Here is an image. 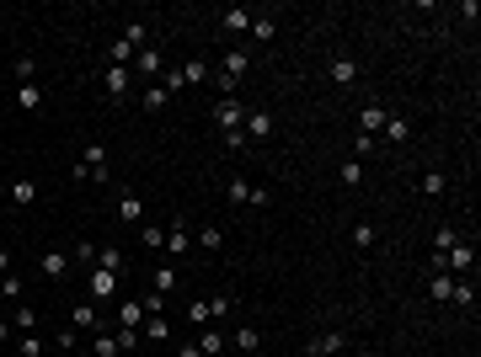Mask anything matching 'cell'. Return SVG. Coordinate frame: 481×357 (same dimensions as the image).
<instances>
[{"instance_id": "6da1fadb", "label": "cell", "mask_w": 481, "mask_h": 357, "mask_svg": "<svg viewBox=\"0 0 481 357\" xmlns=\"http://www.w3.org/2000/svg\"><path fill=\"white\" fill-rule=\"evenodd\" d=\"M273 128H278V118H273L267 107H252V112H246V123H240L246 144H262V139H273Z\"/></svg>"}, {"instance_id": "7a4b0ae2", "label": "cell", "mask_w": 481, "mask_h": 357, "mask_svg": "<svg viewBox=\"0 0 481 357\" xmlns=\"http://www.w3.org/2000/svg\"><path fill=\"white\" fill-rule=\"evenodd\" d=\"M476 267V240H455L444 250V272H470Z\"/></svg>"}, {"instance_id": "3957f363", "label": "cell", "mask_w": 481, "mask_h": 357, "mask_svg": "<svg viewBox=\"0 0 481 357\" xmlns=\"http://www.w3.org/2000/svg\"><path fill=\"white\" fill-rule=\"evenodd\" d=\"M246 70H252V54H246V48H225V54H219V75H230V80H240Z\"/></svg>"}, {"instance_id": "277c9868", "label": "cell", "mask_w": 481, "mask_h": 357, "mask_svg": "<svg viewBox=\"0 0 481 357\" xmlns=\"http://www.w3.org/2000/svg\"><path fill=\"white\" fill-rule=\"evenodd\" d=\"M96 320H102V310H96L91 298H81V304L70 310V331H96Z\"/></svg>"}, {"instance_id": "5b68a950", "label": "cell", "mask_w": 481, "mask_h": 357, "mask_svg": "<svg viewBox=\"0 0 481 357\" xmlns=\"http://www.w3.org/2000/svg\"><path fill=\"white\" fill-rule=\"evenodd\" d=\"M214 123H219V133L240 128V123H246V107H240V102H219V107H214Z\"/></svg>"}, {"instance_id": "8992f818", "label": "cell", "mask_w": 481, "mask_h": 357, "mask_svg": "<svg viewBox=\"0 0 481 357\" xmlns=\"http://www.w3.org/2000/svg\"><path fill=\"white\" fill-rule=\"evenodd\" d=\"M134 70H139V75H150V80H156V75L166 70V59H161V48H150V43H144L139 54H134Z\"/></svg>"}, {"instance_id": "52a82bcc", "label": "cell", "mask_w": 481, "mask_h": 357, "mask_svg": "<svg viewBox=\"0 0 481 357\" xmlns=\"http://www.w3.org/2000/svg\"><path fill=\"white\" fill-rule=\"evenodd\" d=\"M342 341H348L342 331H326V336H315V341L305 346V357H332V352H342Z\"/></svg>"}, {"instance_id": "ba28073f", "label": "cell", "mask_w": 481, "mask_h": 357, "mask_svg": "<svg viewBox=\"0 0 481 357\" xmlns=\"http://www.w3.org/2000/svg\"><path fill=\"white\" fill-rule=\"evenodd\" d=\"M139 325H144L139 298H123V304H118V331H139Z\"/></svg>"}, {"instance_id": "9c48e42d", "label": "cell", "mask_w": 481, "mask_h": 357, "mask_svg": "<svg viewBox=\"0 0 481 357\" xmlns=\"http://www.w3.org/2000/svg\"><path fill=\"white\" fill-rule=\"evenodd\" d=\"M102 85H108L112 102H123L129 96V70H118V64H108V75H102Z\"/></svg>"}, {"instance_id": "30bf717a", "label": "cell", "mask_w": 481, "mask_h": 357, "mask_svg": "<svg viewBox=\"0 0 481 357\" xmlns=\"http://www.w3.org/2000/svg\"><path fill=\"white\" fill-rule=\"evenodd\" d=\"M112 294H118V272H91V304H102Z\"/></svg>"}, {"instance_id": "8fae6325", "label": "cell", "mask_w": 481, "mask_h": 357, "mask_svg": "<svg viewBox=\"0 0 481 357\" xmlns=\"http://www.w3.org/2000/svg\"><path fill=\"white\" fill-rule=\"evenodd\" d=\"M219 27H225V32H252V11L230 6V11H219Z\"/></svg>"}, {"instance_id": "7c38bea8", "label": "cell", "mask_w": 481, "mask_h": 357, "mask_svg": "<svg viewBox=\"0 0 481 357\" xmlns=\"http://www.w3.org/2000/svg\"><path fill=\"white\" fill-rule=\"evenodd\" d=\"M428 294H433V304H449V294H455V272H433L428 277Z\"/></svg>"}, {"instance_id": "4fadbf2b", "label": "cell", "mask_w": 481, "mask_h": 357, "mask_svg": "<svg viewBox=\"0 0 481 357\" xmlns=\"http://www.w3.org/2000/svg\"><path fill=\"white\" fill-rule=\"evenodd\" d=\"M118 219H123V224H144V202L134 198V192H123V198H118Z\"/></svg>"}, {"instance_id": "5bb4252c", "label": "cell", "mask_w": 481, "mask_h": 357, "mask_svg": "<svg viewBox=\"0 0 481 357\" xmlns=\"http://www.w3.org/2000/svg\"><path fill=\"white\" fill-rule=\"evenodd\" d=\"M16 107H22V112H37V107H43V91H37V80L16 85Z\"/></svg>"}, {"instance_id": "9a60e30c", "label": "cell", "mask_w": 481, "mask_h": 357, "mask_svg": "<svg viewBox=\"0 0 481 357\" xmlns=\"http://www.w3.org/2000/svg\"><path fill=\"white\" fill-rule=\"evenodd\" d=\"M198 352H204V357H219V352H225V336H219L214 325H204V331H198Z\"/></svg>"}, {"instance_id": "2e32d148", "label": "cell", "mask_w": 481, "mask_h": 357, "mask_svg": "<svg viewBox=\"0 0 481 357\" xmlns=\"http://www.w3.org/2000/svg\"><path fill=\"white\" fill-rule=\"evenodd\" d=\"M385 118H390L385 107H364V112H359V133H380V128H385Z\"/></svg>"}, {"instance_id": "e0dca14e", "label": "cell", "mask_w": 481, "mask_h": 357, "mask_svg": "<svg viewBox=\"0 0 481 357\" xmlns=\"http://www.w3.org/2000/svg\"><path fill=\"white\" fill-rule=\"evenodd\" d=\"M139 336H144V341H166V336H171V325H166V315H150V320H144V325H139Z\"/></svg>"}, {"instance_id": "ac0fdd59", "label": "cell", "mask_w": 481, "mask_h": 357, "mask_svg": "<svg viewBox=\"0 0 481 357\" xmlns=\"http://www.w3.org/2000/svg\"><path fill=\"white\" fill-rule=\"evenodd\" d=\"M209 75H214V70H209V59H187V64H182V80H187V85H204Z\"/></svg>"}, {"instance_id": "d6986e66", "label": "cell", "mask_w": 481, "mask_h": 357, "mask_svg": "<svg viewBox=\"0 0 481 357\" xmlns=\"http://www.w3.org/2000/svg\"><path fill=\"white\" fill-rule=\"evenodd\" d=\"M16 352L22 357H43V336L37 331H16Z\"/></svg>"}, {"instance_id": "ffe728a7", "label": "cell", "mask_w": 481, "mask_h": 357, "mask_svg": "<svg viewBox=\"0 0 481 357\" xmlns=\"http://www.w3.org/2000/svg\"><path fill=\"white\" fill-rule=\"evenodd\" d=\"M43 272L48 277H64V272H70V250H48V256H43Z\"/></svg>"}, {"instance_id": "44dd1931", "label": "cell", "mask_w": 481, "mask_h": 357, "mask_svg": "<svg viewBox=\"0 0 481 357\" xmlns=\"http://www.w3.org/2000/svg\"><path fill=\"white\" fill-rule=\"evenodd\" d=\"M166 102H171V96H166V85H156V80H150V91L139 96V107H144V112H161Z\"/></svg>"}, {"instance_id": "7402d4cb", "label": "cell", "mask_w": 481, "mask_h": 357, "mask_svg": "<svg viewBox=\"0 0 481 357\" xmlns=\"http://www.w3.org/2000/svg\"><path fill=\"white\" fill-rule=\"evenodd\" d=\"M385 139H390V144H407L412 139V123L407 118H385Z\"/></svg>"}, {"instance_id": "603a6c76", "label": "cell", "mask_w": 481, "mask_h": 357, "mask_svg": "<svg viewBox=\"0 0 481 357\" xmlns=\"http://www.w3.org/2000/svg\"><path fill=\"white\" fill-rule=\"evenodd\" d=\"M332 80L337 85H353V80H359V64H353V59H332Z\"/></svg>"}, {"instance_id": "cb8c5ba5", "label": "cell", "mask_w": 481, "mask_h": 357, "mask_svg": "<svg viewBox=\"0 0 481 357\" xmlns=\"http://www.w3.org/2000/svg\"><path fill=\"white\" fill-rule=\"evenodd\" d=\"M252 37H257V43H273V37H278V22H273V16H252Z\"/></svg>"}, {"instance_id": "d4e9b609", "label": "cell", "mask_w": 481, "mask_h": 357, "mask_svg": "<svg viewBox=\"0 0 481 357\" xmlns=\"http://www.w3.org/2000/svg\"><path fill=\"white\" fill-rule=\"evenodd\" d=\"M33 198H37V181H27V176H22V181H11V202H16V208H27Z\"/></svg>"}, {"instance_id": "484cf974", "label": "cell", "mask_w": 481, "mask_h": 357, "mask_svg": "<svg viewBox=\"0 0 481 357\" xmlns=\"http://www.w3.org/2000/svg\"><path fill=\"white\" fill-rule=\"evenodd\" d=\"M192 246V235H187V224H171V235H166V250L171 256H182V250Z\"/></svg>"}, {"instance_id": "4316f807", "label": "cell", "mask_w": 481, "mask_h": 357, "mask_svg": "<svg viewBox=\"0 0 481 357\" xmlns=\"http://www.w3.org/2000/svg\"><path fill=\"white\" fill-rule=\"evenodd\" d=\"M86 171H102L108 166V144H86V160H81Z\"/></svg>"}, {"instance_id": "83f0119b", "label": "cell", "mask_w": 481, "mask_h": 357, "mask_svg": "<svg viewBox=\"0 0 481 357\" xmlns=\"http://www.w3.org/2000/svg\"><path fill=\"white\" fill-rule=\"evenodd\" d=\"M139 310H144V320H150V315H166V294H156V288H150V294L139 298Z\"/></svg>"}, {"instance_id": "f1b7e54d", "label": "cell", "mask_w": 481, "mask_h": 357, "mask_svg": "<svg viewBox=\"0 0 481 357\" xmlns=\"http://www.w3.org/2000/svg\"><path fill=\"white\" fill-rule=\"evenodd\" d=\"M96 267H102V272H118V267H123V256H118L112 246H96Z\"/></svg>"}, {"instance_id": "f546056e", "label": "cell", "mask_w": 481, "mask_h": 357, "mask_svg": "<svg viewBox=\"0 0 481 357\" xmlns=\"http://www.w3.org/2000/svg\"><path fill=\"white\" fill-rule=\"evenodd\" d=\"M187 320L198 325V331H204V325H214V320H209V298H192V304H187Z\"/></svg>"}, {"instance_id": "4dcf8cb0", "label": "cell", "mask_w": 481, "mask_h": 357, "mask_svg": "<svg viewBox=\"0 0 481 357\" xmlns=\"http://www.w3.org/2000/svg\"><path fill=\"white\" fill-rule=\"evenodd\" d=\"M70 262H81V267H96V246H91V240H75Z\"/></svg>"}, {"instance_id": "1f68e13d", "label": "cell", "mask_w": 481, "mask_h": 357, "mask_svg": "<svg viewBox=\"0 0 481 357\" xmlns=\"http://www.w3.org/2000/svg\"><path fill=\"white\" fill-rule=\"evenodd\" d=\"M150 288H156V294H177V272H171V267H161V272H156V283H150Z\"/></svg>"}, {"instance_id": "d6a6232c", "label": "cell", "mask_w": 481, "mask_h": 357, "mask_svg": "<svg viewBox=\"0 0 481 357\" xmlns=\"http://www.w3.org/2000/svg\"><path fill=\"white\" fill-rule=\"evenodd\" d=\"M37 325V310H27V304H16V315H11V331H33Z\"/></svg>"}, {"instance_id": "836d02e7", "label": "cell", "mask_w": 481, "mask_h": 357, "mask_svg": "<svg viewBox=\"0 0 481 357\" xmlns=\"http://www.w3.org/2000/svg\"><path fill=\"white\" fill-rule=\"evenodd\" d=\"M444 187H449L444 171H428V176H422V192H428V198H444Z\"/></svg>"}, {"instance_id": "e575fe53", "label": "cell", "mask_w": 481, "mask_h": 357, "mask_svg": "<svg viewBox=\"0 0 481 357\" xmlns=\"http://www.w3.org/2000/svg\"><path fill=\"white\" fill-rule=\"evenodd\" d=\"M230 202H240V208L252 202V181H246V176H236V181H230Z\"/></svg>"}, {"instance_id": "d590c367", "label": "cell", "mask_w": 481, "mask_h": 357, "mask_svg": "<svg viewBox=\"0 0 481 357\" xmlns=\"http://www.w3.org/2000/svg\"><path fill=\"white\" fill-rule=\"evenodd\" d=\"M230 310H236V298H230V294H214V298H209V320H219V315H230Z\"/></svg>"}, {"instance_id": "8d00e7d4", "label": "cell", "mask_w": 481, "mask_h": 357, "mask_svg": "<svg viewBox=\"0 0 481 357\" xmlns=\"http://www.w3.org/2000/svg\"><path fill=\"white\" fill-rule=\"evenodd\" d=\"M364 181V160H342V187H359Z\"/></svg>"}, {"instance_id": "74e56055", "label": "cell", "mask_w": 481, "mask_h": 357, "mask_svg": "<svg viewBox=\"0 0 481 357\" xmlns=\"http://www.w3.org/2000/svg\"><path fill=\"white\" fill-rule=\"evenodd\" d=\"M192 240H198V246H204V250H219V246H225V229H198V235H192Z\"/></svg>"}, {"instance_id": "f35d334b", "label": "cell", "mask_w": 481, "mask_h": 357, "mask_svg": "<svg viewBox=\"0 0 481 357\" xmlns=\"http://www.w3.org/2000/svg\"><path fill=\"white\" fill-rule=\"evenodd\" d=\"M374 150H380V139H374V133H359V139H353V155H374Z\"/></svg>"}, {"instance_id": "ab89813d", "label": "cell", "mask_w": 481, "mask_h": 357, "mask_svg": "<svg viewBox=\"0 0 481 357\" xmlns=\"http://www.w3.org/2000/svg\"><path fill=\"white\" fill-rule=\"evenodd\" d=\"M91 352H96V357H118V336H96Z\"/></svg>"}, {"instance_id": "60d3db41", "label": "cell", "mask_w": 481, "mask_h": 357, "mask_svg": "<svg viewBox=\"0 0 481 357\" xmlns=\"http://www.w3.org/2000/svg\"><path fill=\"white\" fill-rule=\"evenodd\" d=\"M236 346H240V352H257V325H240V331H236Z\"/></svg>"}, {"instance_id": "b9f144b4", "label": "cell", "mask_w": 481, "mask_h": 357, "mask_svg": "<svg viewBox=\"0 0 481 357\" xmlns=\"http://www.w3.org/2000/svg\"><path fill=\"white\" fill-rule=\"evenodd\" d=\"M449 298H455V304H476V283H470V277H465V283H455V294H449Z\"/></svg>"}, {"instance_id": "7bdbcfd3", "label": "cell", "mask_w": 481, "mask_h": 357, "mask_svg": "<svg viewBox=\"0 0 481 357\" xmlns=\"http://www.w3.org/2000/svg\"><path fill=\"white\" fill-rule=\"evenodd\" d=\"M353 246L369 250V246H374V224H353Z\"/></svg>"}, {"instance_id": "ee69618b", "label": "cell", "mask_w": 481, "mask_h": 357, "mask_svg": "<svg viewBox=\"0 0 481 357\" xmlns=\"http://www.w3.org/2000/svg\"><path fill=\"white\" fill-rule=\"evenodd\" d=\"M0 294H6V298H22V277L6 272V277H0Z\"/></svg>"}, {"instance_id": "f6af8a7d", "label": "cell", "mask_w": 481, "mask_h": 357, "mask_svg": "<svg viewBox=\"0 0 481 357\" xmlns=\"http://www.w3.org/2000/svg\"><path fill=\"white\" fill-rule=\"evenodd\" d=\"M139 341H144L139 331H118V352H134V346H139Z\"/></svg>"}, {"instance_id": "bcb514c9", "label": "cell", "mask_w": 481, "mask_h": 357, "mask_svg": "<svg viewBox=\"0 0 481 357\" xmlns=\"http://www.w3.org/2000/svg\"><path fill=\"white\" fill-rule=\"evenodd\" d=\"M33 75H37V64H33V59H16V80L27 85V80H33Z\"/></svg>"}, {"instance_id": "7dc6e473", "label": "cell", "mask_w": 481, "mask_h": 357, "mask_svg": "<svg viewBox=\"0 0 481 357\" xmlns=\"http://www.w3.org/2000/svg\"><path fill=\"white\" fill-rule=\"evenodd\" d=\"M177 357H204V352H198V341H182V346H177Z\"/></svg>"}, {"instance_id": "c3c4849f", "label": "cell", "mask_w": 481, "mask_h": 357, "mask_svg": "<svg viewBox=\"0 0 481 357\" xmlns=\"http://www.w3.org/2000/svg\"><path fill=\"white\" fill-rule=\"evenodd\" d=\"M6 341H16V331H11V320H0V346Z\"/></svg>"}, {"instance_id": "681fc988", "label": "cell", "mask_w": 481, "mask_h": 357, "mask_svg": "<svg viewBox=\"0 0 481 357\" xmlns=\"http://www.w3.org/2000/svg\"><path fill=\"white\" fill-rule=\"evenodd\" d=\"M6 272H11V250L0 246V277H6Z\"/></svg>"}]
</instances>
